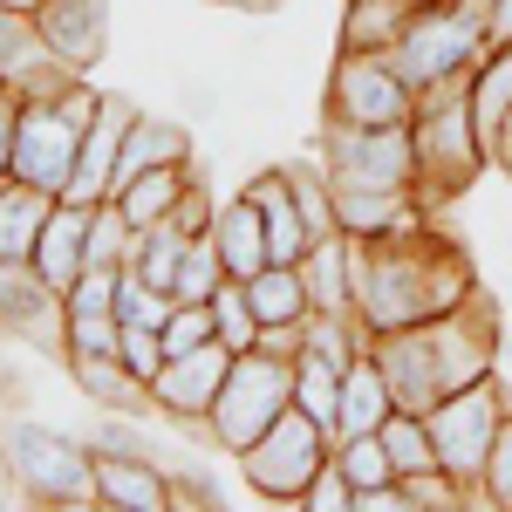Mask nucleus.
<instances>
[{
  "instance_id": "1",
  "label": "nucleus",
  "mask_w": 512,
  "mask_h": 512,
  "mask_svg": "<svg viewBox=\"0 0 512 512\" xmlns=\"http://www.w3.org/2000/svg\"><path fill=\"white\" fill-rule=\"evenodd\" d=\"M349 246H355V321H362V335H390L410 321L451 315L478 294L465 253L431 233L349 239Z\"/></svg>"
},
{
  "instance_id": "2",
  "label": "nucleus",
  "mask_w": 512,
  "mask_h": 512,
  "mask_svg": "<svg viewBox=\"0 0 512 512\" xmlns=\"http://www.w3.org/2000/svg\"><path fill=\"white\" fill-rule=\"evenodd\" d=\"M410 137H417V185L431 198H458L478 171L492 164L485 137H478L472 117V76H451L417 96V117H410Z\"/></svg>"
},
{
  "instance_id": "3",
  "label": "nucleus",
  "mask_w": 512,
  "mask_h": 512,
  "mask_svg": "<svg viewBox=\"0 0 512 512\" xmlns=\"http://www.w3.org/2000/svg\"><path fill=\"white\" fill-rule=\"evenodd\" d=\"M321 171L335 192H417L410 123H321Z\"/></svg>"
},
{
  "instance_id": "4",
  "label": "nucleus",
  "mask_w": 512,
  "mask_h": 512,
  "mask_svg": "<svg viewBox=\"0 0 512 512\" xmlns=\"http://www.w3.org/2000/svg\"><path fill=\"white\" fill-rule=\"evenodd\" d=\"M0 444H7V465H14V478H21L28 506H55V512L103 506V499H96V451H82L76 437L14 417V424L0 431Z\"/></svg>"
},
{
  "instance_id": "5",
  "label": "nucleus",
  "mask_w": 512,
  "mask_h": 512,
  "mask_svg": "<svg viewBox=\"0 0 512 512\" xmlns=\"http://www.w3.org/2000/svg\"><path fill=\"white\" fill-rule=\"evenodd\" d=\"M96 89L76 82L69 96H55V103H21V130H14V178H28L41 192H69V178H76V158H82V137H89V123H96Z\"/></svg>"
},
{
  "instance_id": "6",
  "label": "nucleus",
  "mask_w": 512,
  "mask_h": 512,
  "mask_svg": "<svg viewBox=\"0 0 512 512\" xmlns=\"http://www.w3.org/2000/svg\"><path fill=\"white\" fill-rule=\"evenodd\" d=\"M485 14L478 7H465V0H431L410 28H403V41L390 48V62L403 69V82L424 96V89H437V82L451 76H472L478 62H485Z\"/></svg>"
},
{
  "instance_id": "7",
  "label": "nucleus",
  "mask_w": 512,
  "mask_h": 512,
  "mask_svg": "<svg viewBox=\"0 0 512 512\" xmlns=\"http://www.w3.org/2000/svg\"><path fill=\"white\" fill-rule=\"evenodd\" d=\"M335 458V444L301 403H287L267 431L239 451V478L267 499V506H301V492L315 485V472Z\"/></svg>"
},
{
  "instance_id": "8",
  "label": "nucleus",
  "mask_w": 512,
  "mask_h": 512,
  "mask_svg": "<svg viewBox=\"0 0 512 512\" xmlns=\"http://www.w3.org/2000/svg\"><path fill=\"white\" fill-rule=\"evenodd\" d=\"M512 396L499 376H485L472 390H451L444 403L424 410V424L437 437V465L458 478V485H472V506H478V485H485V465H492V444H499V424H506Z\"/></svg>"
},
{
  "instance_id": "9",
  "label": "nucleus",
  "mask_w": 512,
  "mask_h": 512,
  "mask_svg": "<svg viewBox=\"0 0 512 512\" xmlns=\"http://www.w3.org/2000/svg\"><path fill=\"white\" fill-rule=\"evenodd\" d=\"M287 403H294V362H287V355H267V349H246V355H233V376H226V390L212 403L205 431H212L219 451L239 458Z\"/></svg>"
},
{
  "instance_id": "10",
  "label": "nucleus",
  "mask_w": 512,
  "mask_h": 512,
  "mask_svg": "<svg viewBox=\"0 0 512 512\" xmlns=\"http://www.w3.org/2000/svg\"><path fill=\"white\" fill-rule=\"evenodd\" d=\"M328 117L335 123H410L417 117V89L403 82L383 48H342L335 76H328Z\"/></svg>"
},
{
  "instance_id": "11",
  "label": "nucleus",
  "mask_w": 512,
  "mask_h": 512,
  "mask_svg": "<svg viewBox=\"0 0 512 512\" xmlns=\"http://www.w3.org/2000/svg\"><path fill=\"white\" fill-rule=\"evenodd\" d=\"M226 376H233V349L226 342H205L192 355H164L158 383H151V403H158V417H171V424H205L219 390H226Z\"/></svg>"
},
{
  "instance_id": "12",
  "label": "nucleus",
  "mask_w": 512,
  "mask_h": 512,
  "mask_svg": "<svg viewBox=\"0 0 512 512\" xmlns=\"http://www.w3.org/2000/svg\"><path fill=\"white\" fill-rule=\"evenodd\" d=\"M130 123H137V103L130 96H103L96 103V123L82 137L76 178H69L62 198H76V205H103L110 198V185H117V151H123V137H130Z\"/></svg>"
},
{
  "instance_id": "13",
  "label": "nucleus",
  "mask_w": 512,
  "mask_h": 512,
  "mask_svg": "<svg viewBox=\"0 0 512 512\" xmlns=\"http://www.w3.org/2000/svg\"><path fill=\"white\" fill-rule=\"evenodd\" d=\"M96 499L103 512H171L178 492L158 465H144L137 451H96Z\"/></svg>"
},
{
  "instance_id": "14",
  "label": "nucleus",
  "mask_w": 512,
  "mask_h": 512,
  "mask_svg": "<svg viewBox=\"0 0 512 512\" xmlns=\"http://www.w3.org/2000/svg\"><path fill=\"white\" fill-rule=\"evenodd\" d=\"M35 28L69 69H89L110 41V0H41Z\"/></svg>"
},
{
  "instance_id": "15",
  "label": "nucleus",
  "mask_w": 512,
  "mask_h": 512,
  "mask_svg": "<svg viewBox=\"0 0 512 512\" xmlns=\"http://www.w3.org/2000/svg\"><path fill=\"white\" fill-rule=\"evenodd\" d=\"M89 219H96V205H76V198H55V212H48V226H41V246H35V274L55 287V294H69L76 274L89 267Z\"/></svg>"
},
{
  "instance_id": "16",
  "label": "nucleus",
  "mask_w": 512,
  "mask_h": 512,
  "mask_svg": "<svg viewBox=\"0 0 512 512\" xmlns=\"http://www.w3.org/2000/svg\"><path fill=\"white\" fill-rule=\"evenodd\" d=\"M335 226L349 239H403L424 233L417 192H335Z\"/></svg>"
},
{
  "instance_id": "17",
  "label": "nucleus",
  "mask_w": 512,
  "mask_h": 512,
  "mask_svg": "<svg viewBox=\"0 0 512 512\" xmlns=\"http://www.w3.org/2000/svg\"><path fill=\"white\" fill-rule=\"evenodd\" d=\"M69 376H76L82 396H89L96 410H110V417H144V410H158V403H151V383H144L123 355H69Z\"/></svg>"
},
{
  "instance_id": "18",
  "label": "nucleus",
  "mask_w": 512,
  "mask_h": 512,
  "mask_svg": "<svg viewBox=\"0 0 512 512\" xmlns=\"http://www.w3.org/2000/svg\"><path fill=\"white\" fill-rule=\"evenodd\" d=\"M301 280H308L321 315H355V246H349V233H321L301 253Z\"/></svg>"
},
{
  "instance_id": "19",
  "label": "nucleus",
  "mask_w": 512,
  "mask_h": 512,
  "mask_svg": "<svg viewBox=\"0 0 512 512\" xmlns=\"http://www.w3.org/2000/svg\"><path fill=\"white\" fill-rule=\"evenodd\" d=\"M48 212H55V192L28 178H0V260H35Z\"/></svg>"
},
{
  "instance_id": "20",
  "label": "nucleus",
  "mask_w": 512,
  "mask_h": 512,
  "mask_svg": "<svg viewBox=\"0 0 512 512\" xmlns=\"http://www.w3.org/2000/svg\"><path fill=\"white\" fill-rule=\"evenodd\" d=\"M212 239H219V253H226V274L233 280H253L260 267H274V253H267V219H260V205L239 192L233 205H219V219H212Z\"/></svg>"
},
{
  "instance_id": "21",
  "label": "nucleus",
  "mask_w": 512,
  "mask_h": 512,
  "mask_svg": "<svg viewBox=\"0 0 512 512\" xmlns=\"http://www.w3.org/2000/svg\"><path fill=\"white\" fill-rule=\"evenodd\" d=\"M390 410H396V396H390V376H383V362L362 349L349 362V376H342V424H335V444L355 431H383L390 424Z\"/></svg>"
},
{
  "instance_id": "22",
  "label": "nucleus",
  "mask_w": 512,
  "mask_h": 512,
  "mask_svg": "<svg viewBox=\"0 0 512 512\" xmlns=\"http://www.w3.org/2000/svg\"><path fill=\"white\" fill-rule=\"evenodd\" d=\"M158 164H192V144H185L178 123L144 117V110H137V123H130V137H123V151H117V185H110V198H117L130 178L158 171Z\"/></svg>"
},
{
  "instance_id": "23",
  "label": "nucleus",
  "mask_w": 512,
  "mask_h": 512,
  "mask_svg": "<svg viewBox=\"0 0 512 512\" xmlns=\"http://www.w3.org/2000/svg\"><path fill=\"white\" fill-rule=\"evenodd\" d=\"M431 0H349V14H342V48H383L390 55L403 28L424 14Z\"/></svg>"
},
{
  "instance_id": "24",
  "label": "nucleus",
  "mask_w": 512,
  "mask_h": 512,
  "mask_svg": "<svg viewBox=\"0 0 512 512\" xmlns=\"http://www.w3.org/2000/svg\"><path fill=\"white\" fill-rule=\"evenodd\" d=\"M342 376H349V369H342L335 355H315V349L294 355V403L328 431V444H335V424H342Z\"/></svg>"
},
{
  "instance_id": "25",
  "label": "nucleus",
  "mask_w": 512,
  "mask_h": 512,
  "mask_svg": "<svg viewBox=\"0 0 512 512\" xmlns=\"http://www.w3.org/2000/svg\"><path fill=\"white\" fill-rule=\"evenodd\" d=\"M246 301H253L260 328H280V321H308V315H315V294H308L301 267H280V260L246 280Z\"/></svg>"
},
{
  "instance_id": "26",
  "label": "nucleus",
  "mask_w": 512,
  "mask_h": 512,
  "mask_svg": "<svg viewBox=\"0 0 512 512\" xmlns=\"http://www.w3.org/2000/svg\"><path fill=\"white\" fill-rule=\"evenodd\" d=\"M185 185H192V164H158V171L130 178V185L117 192V212L130 219V226H158V219H171V212H178Z\"/></svg>"
},
{
  "instance_id": "27",
  "label": "nucleus",
  "mask_w": 512,
  "mask_h": 512,
  "mask_svg": "<svg viewBox=\"0 0 512 512\" xmlns=\"http://www.w3.org/2000/svg\"><path fill=\"white\" fill-rule=\"evenodd\" d=\"M192 239L198 233H185L178 219H158V226H137V246H130V260L123 267H137V274L151 280V287H178V267H185V253H192Z\"/></svg>"
},
{
  "instance_id": "28",
  "label": "nucleus",
  "mask_w": 512,
  "mask_h": 512,
  "mask_svg": "<svg viewBox=\"0 0 512 512\" xmlns=\"http://www.w3.org/2000/svg\"><path fill=\"white\" fill-rule=\"evenodd\" d=\"M472 117H478L485 151H492L512 117V48H485V62L472 69Z\"/></svg>"
},
{
  "instance_id": "29",
  "label": "nucleus",
  "mask_w": 512,
  "mask_h": 512,
  "mask_svg": "<svg viewBox=\"0 0 512 512\" xmlns=\"http://www.w3.org/2000/svg\"><path fill=\"white\" fill-rule=\"evenodd\" d=\"M383 444H390L396 478L431 472V465H437V437H431V424H424V410H390V424H383Z\"/></svg>"
},
{
  "instance_id": "30",
  "label": "nucleus",
  "mask_w": 512,
  "mask_h": 512,
  "mask_svg": "<svg viewBox=\"0 0 512 512\" xmlns=\"http://www.w3.org/2000/svg\"><path fill=\"white\" fill-rule=\"evenodd\" d=\"M171 308H178V294H164V287H151L137 267H123V280H117V321L123 328H164Z\"/></svg>"
},
{
  "instance_id": "31",
  "label": "nucleus",
  "mask_w": 512,
  "mask_h": 512,
  "mask_svg": "<svg viewBox=\"0 0 512 512\" xmlns=\"http://www.w3.org/2000/svg\"><path fill=\"white\" fill-rule=\"evenodd\" d=\"M335 465L355 478V492H369V485H390V478H396L383 431H355V437H342V444H335Z\"/></svg>"
},
{
  "instance_id": "32",
  "label": "nucleus",
  "mask_w": 512,
  "mask_h": 512,
  "mask_svg": "<svg viewBox=\"0 0 512 512\" xmlns=\"http://www.w3.org/2000/svg\"><path fill=\"white\" fill-rule=\"evenodd\" d=\"M226 280H233V274H226V253H219V239L198 233V239H192V253H185V267H178V287H171V294H178V301H212Z\"/></svg>"
},
{
  "instance_id": "33",
  "label": "nucleus",
  "mask_w": 512,
  "mask_h": 512,
  "mask_svg": "<svg viewBox=\"0 0 512 512\" xmlns=\"http://www.w3.org/2000/svg\"><path fill=\"white\" fill-rule=\"evenodd\" d=\"M41 55H55V48L41 41L35 14H14V7L0 0V82H14L28 62H41Z\"/></svg>"
},
{
  "instance_id": "34",
  "label": "nucleus",
  "mask_w": 512,
  "mask_h": 512,
  "mask_svg": "<svg viewBox=\"0 0 512 512\" xmlns=\"http://www.w3.org/2000/svg\"><path fill=\"white\" fill-rule=\"evenodd\" d=\"M212 315H219V342L233 355L260 349V315H253V301H246V280H226V287L212 294Z\"/></svg>"
},
{
  "instance_id": "35",
  "label": "nucleus",
  "mask_w": 512,
  "mask_h": 512,
  "mask_svg": "<svg viewBox=\"0 0 512 512\" xmlns=\"http://www.w3.org/2000/svg\"><path fill=\"white\" fill-rule=\"evenodd\" d=\"M396 485H403L410 512H458V506H472V485H458L444 465H431V472H410V478H396Z\"/></svg>"
},
{
  "instance_id": "36",
  "label": "nucleus",
  "mask_w": 512,
  "mask_h": 512,
  "mask_svg": "<svg viewBox=\"0 0 512 512\" xmlns=\"http://www.w3.org/2000/svg\"><path fill=\"white\" fill-rule=\"evenodd\" d=\"M205 342H219V315H212V301H178L171 321H164V355H192Z\"/></svg>"
},
{
  "instance_id": "37",
  "label": "nucleus",
  "mask_w": 512,
  "mask_h": 512,
  "mask_svg": "<svg viewBox=\"0 0 512 512\" xmlns=\"http://www.w3.org/2000/svg\"><path fill=\"white\" fill-rule=\"evenodd\" d=\"M69 355H123L117 308H103V315H69Z\"/></svg>"
},
{
  "instance_id": "38",
  "label": "nucleus",
  "mask_w": 512,
  "mask_h": 512,
  "mask_svg": "<svg viewBox=\"0 0 512 512\" xmlns=\"http://www.w3.org/2000/svg\"><path fill=\"white\" fill-rule=\"evenodd\" d=\"M117 280H123V267H82L76 287L62 294L69 315H103V308H117Z\"/></svg>"
},
{
  "instance_id": "39",
  "label": "nucleus",
  "mask_w": 512,
  "mask_h": 512,
  "mask_svg": "<svg viewBox=\"0 0 512 512\" xmlns=\"http://www.w3.org/2000/svg\"><path fill=\"white\" fill-rule=\"evenodd\" d=\"M478 506L512 512V410L499 424V444H492V465H485V485H478Z\"/></svg>"
},
{
  "instance_id": "40",
  "label": "nucleus",
  "mask_w": 512,
  "mask_h": 512,
  "mask_svg": "<svg viewBox=\"0 0 512 512\" xmlns=\"http://www.w3.org/2000/svg\"><path fill=\"white\" fill-rule=\"evenodd\" d=\"M301 512H355V478L328 458V465L315 472V485L301 492Z\"/></svg>"
},
{
  "instance_id": "41",
  "label": "nucleus",
  "mask_w": 512,
  "mask_h": 512,
  "mask_svg": "<svg viewBox=\"0 0 512 512\" xmlns=\"http://www.w3.org/2000/svg\"><path fill=\"white\" fill-rule=\"evenodd\" d=\"M123 362H130L144 383H158V369H164V328H123Z\"/></svg>"
},
{
  "instance_id": "42",
  "label": "nucleus",
  "mask_w": 512,
  "mask_h": 512,
  "mask_svg": "<svg viewBox=\"0 0 512 512\" xmlns=\"http://www.w3.org/2000/svg\"><path fill=\"white\" fill-rule=\"evenodd\" d=\"M171 219H178V226H185V233H212V219H219V205H212V192H205V185H185V198H178V212H171Z\"/></svg>"
},
{
  "instance_id": "43",
  "label": "nucleus",
  "mask_w": 512,
  "mask_h": 512,
  "mask_svg": "<svg viewBox=\"0 0 512 512\" xmlns=\"http://www.w3.org/2000/svg\"><path fill=\"white\" fill-rule=\"evenodd\" d=\"M14 130H21V96L0 82V178H14Z\"/></svg>"
},
{
  "instance_id": "44",
  "label": "nucleus",
  "mask_w": 512,
  "mask_h": 512,
  "mask_svg": "<svg viewBox=\"0 0 512 512\" xmlns=\"http://www.w3.org/2000/svg\"><path fill=\"white\" fill-rule=\"evenodd\" d=\"M485 41L492 48H512V0H492L485 7Z\"/></svg>"
},
{
  "instance_id": "45",
  "label": "nucleus",
  "mask_w": 512,
  "mask_h": 512,
  "mask_svg": "<svg viewBox=\"0 0 512 512\" xmlns=\"http://www.w3.org/2000/svg\"><path fill=\"white\" fill-rule=\"evenodd\" d=\"M28 492H21V478H14V465H7V444H0V512L7 506H21Z\"/></svg>"
},
{
  "instance_id": "46",
  "label": "nucleus",
  "mask_w": 512,
  "mask_h": 512,
  "mask_svg": "<svg viewBox=\"0 0 512 512\" xmlns=\"http://www.w3.org/2000/svg\"><path fill=\"white\" fill-rule=\"evenodd\" d=\"M492 164H499V171H512V117H506V130H499V144H492Z\"/></svg>"
},
{
  "instance_id": "47",
  "label": "nucleus",
  "mask_w": 512,
  "mask_h": 512,
  "mask_svg": "<svg viewBox=\"0 0 512 512\" xmlns=\"http://www.w3.org/2000/svg\"><path fill=\"white\" fill-rule=\"evenodd\" d=\"M233 7H246V14H267V7H280V0H233Z\"/></svg>"
},
{
  "instance_id": "48",
  "label": "nucleus",
  "mask_w": 512,
  "mask_h": 512,
  "mask_svg": "<svg viewBox=\"0 0 512 512\" xmlns=\"http://www.w3.org/2000/svg\"><path fill=\"white\" fill-rule=\"evenodd\" d=\"M7 7H14V14H41V0H7Z\"/></svg>"
}]
</instances>
